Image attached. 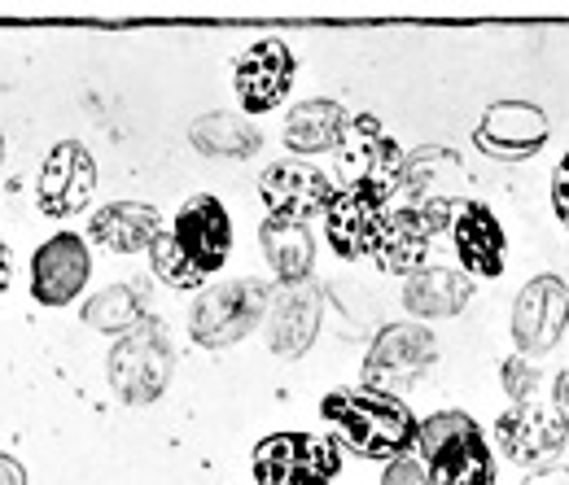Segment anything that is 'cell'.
<instances>
[{
	"instance_id": "6da1fadb",
	"label": "cell",
	"mask_w": 569,
	"mask_h": 485,
	"mask_svg": "<svg viewBox=\"0 0 569 485\" xmlns=\"http://www.w3.org/2000/svg\"><path fill=\"white\" fill-rule=\"evenodd\" d=\"M320 416L338 428V442L363 459H403L417 446L421 424L399 398L372 394V390H333L320 403Z\"/></svg>"
},
{
	"instance_id": "d6a6232c",
	"label": "cell",
	"mask_w": 569,
	"mask_h": 485,
	"mask_svg": "<svg viewBox=\"0 0 569 485\" xmlns=\"http://www.w3.org/2000/svg\"><path fill=\"white\" fill-rule=\"evenodd\" d=\"M9 280H13V259H9V245L0 241V297H4V289H9Z\"/></svg>"
},
{
	"instance_id": "2e32d148",
	"label": "cell",
	"mask_w": 569,
	"mask_h": 485,
	"mask_svg": "<svg viewBox=\"0 0 569 485\" xmlns=\"http://www.w3.org/2000/svg\"><path fill=\"white\" fill-rule=\"evenodd\" d=\"M171 236L176 245L189 254V263L211 276L228 263V250H232V223H228V210L219 206L214 198H189L176 223H171Z\"/></svg>"
},
{
	"instance_id": "ac0fdd59",
	"label": "cell",
	"mask_w": 569,
	"mask_h": 485,
	"mask_svg": "<svg viewBox=\"0 0 569 485\" xmlns=\"http://www.w3.org/2000/svg\"><path fill=\"white\" fill-rule=\"evenodd\" d=\"M451 236H456V254H460V263H465L469 276L491 280L503 272V250H508V241H503L499 219L482 206V202H465V206H460L456 223H451Z\"/></svg>"
},
{
	"instance_id": "7c38bea8",
	"label": "cell",
	"mask_w": 569,
	"mask_h": 485,
	"mask_svg": "<svg viewBox=\"0 0 569 485\" xmlns=\"http://www.w3.org/2000/svg\"><path fill=\"white\" fill-rule=\"evenodd\" d=\"M333 193L338 189L329 184V175L307 162H272L259 175V198L268 206V219H281V223H307L325 214Z\"/></svg>"
},
{
	"instance_id": "9a60e30c",
	"label": "cell",
	"mask_w": 569,
	"mask_h": 485,
	"mask_svg": "<svg viewBox=\"0 0 569 485\" xmlns=\"http://www.w3.org/2000/svg\"><path fill=\"white\" fill-rule=\"evenodd\" d=\"M473 140L491 158L521 162V158H530V153H539L548 144V114L539 105H530V101H496L478 119Z\"/></svg>"
},
{
	"instance_id": "f546056e",
	"label": "cell",
	"mask_w": 569,
	"mask_h": 485,
	"mask_svg": "<svg viewBox=\"0 0 569 485\" xmlns=\"http://www.w3.org/2000/svg\"><path fill=\"white\" fill-rule=\"evenodd\" d=\"M381 485H429V468L421 464V459L403 455V459H395V464L386 468Z\"/></svg>"
},
{
	"instance_id": "3957f363",
	"label": "cell",
	"mask_w": 569,
	"mask_h": 485,
	"mask_svg": "<svg viewBox=\"0 0 569 485\" xmlns=\"http://www.w3.org/2000/svg\"><path fill=\"white\" fill-rule=\"evenodd\" d=\"M465 162L451 153V149H412L403 158V175H399V193L403 210H421L438 232H447L456 223V214L465 206Z\"/></svg>"
},
{
	"instance_id": "8992f818",
	"label": "cell",
	"mask_w": 569,
	"mask_h": 485,
	"mask_svg": "<svg viewBox=\"0 0 569 485\" xmlns=\"http://www.w3.org/2000/svg\"><path fill=\"white\" fill-rule=\"evenodd\" d=\"M259 485H329L342 473V451L316 433H272L250 455Z\"/></svg>"
},
{
	"instance_id": "7a4b0ae2",
	"label": "cell",
	"mask_w": 569,
	"mask_h": 485,
	"mask_svg": "<svg viewBox=\"0 0 569 485\" xmlns=\"http://www.w3.org/2000/svg\"><path fill=\"white\" fill-rule=\"evenodd\" d=\"M171 367H176L171 333L162 320H149V315L110 350V385L132 407L162 398V390L171 385Z\"/></svg>"
},
{
	"instance_id": "4dcf8cb0",
	"label": "cell",
	"mask_w": 569,
	"mask_h": 485,
	"mask_svg": "<svg viewBox=\"0 0 569 485\" xmlns=\"http://www.w3.org/2000/svg\"><path fill=\"white\" fill-rule=\"evenodd\" d=\"M552 206H557V219L569 228V153L561 158V166L552 175Z\"/></svg>"
},
{
	"instance_id": "44dd1931",
	"label": "cell",
	"mask_w": 569,
	"mask_h": 485,
	"mask_svg": "<svg viewBox=\"0 0 569 485\" xmlns=\"http://www.w3.org/2000/svg\"><path fill=\"white\" fill-rule=\"evenodd\" d=\"M429 485H496V464L491 451L482 442V433H460L456 442H447L442 451H433L426 459Z\"/></svg>"
},
{
	"instance_id": "e0dca14e",
	"label": "cell",
	"mask_w": 569,
	"mask_h": 485,
	"mask_svg": "<svg viewBox=\"0 0 569 485\" xmlns=\"http://www.w3.org/2000/svg\"><path fill=\"white\" fill-rule=\"evenodd\" d=\"M320 333V289L311 280L302 284H281L272 289L268 302V342L281 358L307 354Z\"/></svg>"
},
{
	"instance_id": "5bb4252c",
	"label": "cell",
	"mask_w": 569,
	"mask_h": 485,
	"mask_svg": "<svg viewBox=\"0 0 569 485\" xmlns=\"http://www.w3.org/2000/svg\"><path fill=\"white\" fill-rule=\"evenodd\" d=\"M289 83H293V53L284 40H259L250 44L237 70H232V88H237V101L246 114H268L277 110L284 97H289Z\"/></svg>"
},
{
	"instance_id": "ffe728a7",
	"label": "cell",
	"mask_w": 569,
	"mask_h": 485,
	"mask_svg": "<svg viewBox=\"0 0 569 485\" xmlns=\"http://www.w3.org/2000/svg\"><path fill=\"white\" fill-rule=\"evenodd\" d=\"M438 236V228L429 223L421 210H390L386 236L377 245V267L390 276H417L426 267L429 241Z\"/></svg>"
},
{
	"instance_id": "9c48e42d",
	"label": "cell",
	"mask_w": 569,
	"mask_h": 485,
	"mask_svg": "<svg viewBox=\"0 0 569 485\" xmlns=\"http://www.w3.org/2000/svg\"><path fill=\"white\" fill-rule=\"evenodd\" d=\"M569 324V289L557 276H535L512 306V342L521 358L552 354Z\"/></svg>"
},
{
	"instance_id": "52a82bcc",
	"label": "cell",
	"mask_w": 569,
	"mask_h": 485,
	"mask_svg": "<svg viewBox=\"0 0 569 485\" xmlns=\"http://www.w3.org/2000/svg\"><path fill=\"white\" fill-rule=\"evenodd\" d=\"M499 451L508 455V464L521 468H543L566 451L569 437V416L561 398H548L543 390L526 403H517L508 416H499L496 424Z\"/></svg>"
},
{
	"instance_id": "4fadbf2b",
	"label": "cell",
	"mask_w": 569,
	"mask_h": 485,
	"mask_svg": "<svg viewBox=\"0 0 569 485\" xmlns=\"http://www.w3.org/2000/svg\"><path fill=\"white\" fill-rule=\"evenodd\" d=\"M88 276H92L88 241L74 236V232H58L31 259V297L40 306H71L83 293Z\"/></svg>"
},
{
	"instance_id": "603a6c76",
	"label": "cell",
	"mask_w": 569,
	"mask_h": 485,
	"mask_svg": "<svg viewBox=\"0 0 569 485\" xmlns=\"http://www.w3.org/2000/svg\"><path fill=\"white\" fill-rule=\"evenodd\" d=\"M259 245H263L268 267L281 276V284H302V280H311V267H316V241H311L307 223L263 219V228H259Z\"/></svg>"
},
{
	"instance_id": "7402d4cb",
	"label": "cell",
	"mask_w": 569,
	"mask_h": 485,
	"mask_svg": "<svg viewBox=\"0 0 569 485\" xmlns=\"http://www.w3.org/2000/svg\"><path fill=\"white\" fill-rule=\"evenodd\" d=\"M473 284L469 276L451 272V267H421L417 276H408V289H403V306L421 320H451L465 311Z\"/></svg>"
},
{
	"instance_id": "5b68a950",
	"label": "cell",
	"mask_w": 569,
	"mask_h": 485,
	"mask_svg": "<svg viewBox=\"0 0 569 485\" xmlns=\"http://www.w3.org/2000/svg\"><path fill=\"white\" fill-rule=\"evenodd\" d=\"M333 153H338L342 189H363V193H377L386 202L399 193V175H403L408 153L381 132V123L372 114H356Z\"/></svg>"
},
{
	"instance_id": "d6986e66",
	"label": "cell",
	"mask_w": 569,
	"mask_h": 485,
	"mask_svg": "<svg viewBox=\"0 0 569 485\" xmlns=\"http://www.w3.org/2000/svg\"><path fill=\"white\" fill-rule=\"evenodd\" d=\"M162 214L158 206H144V202H114V206H101L88 223V236L97 245H106L110 254H141L149 250L158 236H162Z\"/></svg>"
},
{
	"instance_id": "277c9868",
	"label": "cell",
	"mask_w": 569,
	"mask_h": 485,
	"mask_svg": "<svg viewBox=\"0 0 569 485\" xmlns=\"http://www.w3.org/2000/svg\"><path fill=\"white\" fill-rule=\"evenodd\" d=\"M268 302H272V289L259 284V280L214 284L198 297V306L189 315V333H193L198 346L207 350L237 346L241 337H250L259 329V320L268 315Z\"/></svg>"
},
{
	"instance_id": "f1b7e54d",
	"label": "cell",
	"mask_w": 569,
	"mask_h": 485,
	"mask_svg": "<svg viewBox=\"0 0 569 485\" xmlns=\"http://www.w3.org/2000/svg\"><path fill=\"white\" fill-rule=\"evenodd\" d=\"M503 390H508L512 403H526V398H535L543 390V376L526 358H512V363H503Z\"/></svg>"
},
{
	"instance_id": "d4e9b609",
	"label": "cell",
	"mask_w": 569,
	"mask_h": 485,
	"mask_svg": "<svg viewBox=\"0 0 569 485\" xmlns=\"http://www.w3.org/2000/svg\"><path fill=\"white\" fill-rule=\"evenodd\" d=\"M189 140H193L198 153H207V158H232V162L254 158L259 144H263L259 128L250 119H241V114H202L189 128Z\"/></svg>"
},
{
	"instance_id": "8fae6325",
	"label": "cell",
	"mask_w": 569,
	"mask_h": 485,
	"mask_svg": "<svg viewBox=\"0 0 569 485\" xmlns=\"http://www.w3.org/2000/svg\"><path fill=\"white\" fill-rule=\"evenodd\" d=\"M97 193V162L79 140H62L53 144V153L40 166L36 180V202L49 219H71L92 202Z\"/></svg>"
},
{
	"instance_id": "ba28073f",
	"label": "cell",
	"mask_w": 569,
	"mask_h": 485,
	"mask_svg": "<svg viewBox=\"0 0 569 485\" xmlns=\"http://www.w3.org/2000/svg\"><path fill=\"white\" fill-rule=\"evenodd\" d=\"M438 358V342L421 324H390L377 333V342L363 358V390L399 398L408 390H417V381L426 376Z\"/></svg>"
},
{
	"instance_id": "cb8c5ba5",
	"label": "cell",
	"mask_w": 569,
	"mask_h": 485,
	"mask_svg": "<svg viewBox=\"0 0 569 485\" xmlns=\"http://www.w3.org/2000/svg\"><path fill=\"white\" fill-rule=\"evenodd\" d=\"M347 110L338 101H302L289 110L284 119V144L293 153H325V149H338V140L347 132Z\"/></svg>"
},
{
	"instance_id": "83f0119b",
	"label": "cell",
	"mask_w": 569,
	"mask_h": 485,
	"mask_svg": "<svg viewBox=\"0 0 569 485\" xmlns=\"http://www.w3.org/2000/svg\"><path fill=\"white\" fill-rule=\"evenodd\" d=\"M478 424L473 416H465V412H438V416H429L421 424V433H417V451H421V459H429L433 451H442L447 442H456L460 433H473Z\"/></svg>"
},
{
	"instance_id": "836d02e7",
	"label": "cell",
	"mask_w": 569,
	"mask_h": 485,
	"mask_svg": "<svg viewBox=\"0 0 569 485\" xmlns=\"http://www.w3.org/2000/svg\"><path fill=\"white\" fill-rule=\"evenodd\" d=\"M0 162H4V137H0Z\"/></svg>"
},
{
	"instance_id": "484cf974",
	"label": "cell",
	"mask_w": 569,
	"mask_h": 485,
	"mask_svg": "<svg viewBox=\"0 0 569 485\" xmlns=\"http://www.w3.org/2000/svg\"><path fill=\"white\" fill-rule=\"evenodd\" d=\"M141 320H144V297L141 289H132V284H110V289H101L83 306V324L97 329V333H114V337L132 333Z\"/></svg>"
},
{
	"instance_id": "30bf717a",
	"label": "cell",
	"mask_w": 569,
	"mask_h": 485,
	"mask_svg": "<svg viewBox=\"0 0 569 485\" xmlns=\"http://www.w3.org/2000/svg\"><path fill=\"white\" fill-rule=\"evenodd\" d=\"M390 202L363 189H338L325 210V232L338 259H377V245L390 223Z\"/></svg>"
},
{
	"instance_id": "1f68e13d",
	"label": "cell",
	"mask_w": 569,
	"mask_h": 485,
	"mask_svg": "<svg viewBox=\"0 0 569 485\" xmlns=\"http://www.w3.org/2000/svg\"><path fill=\"white\" fill-rule=\"evenodd\" d=\"M0 485H27L22 464H18L13 455H4V451H0Z\"/></svg>"
},
{
	"instance_id": "4316f807",
	"label": "cell",
	"mask_w": 569,
	"mask_h": 485,
	"mask_svg": "<svg viewBox=\"0 0 569 485\" xmlns=\"http://www.w3.org/2000/svg\"><path fill=\"white\" fill-rule=\"evenodd\" d=\"M149 263H153V276L162 280V284H171V289H198V284L207 280L189 263V254L176 245L171 232H162V236L149 245Z\"/></svg>"
}]
</instances>
